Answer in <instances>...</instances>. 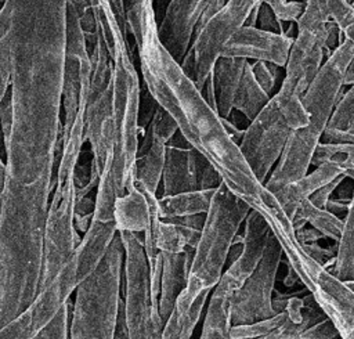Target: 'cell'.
<instances>
[{
    "label": "cell",
    "mask_w": 354,
    "mask_h": 339,
    "mask_svg": "<svg viewBox=\"0 0 354 339\" xmlns=\"http://www.w3.org/2000/svg\"><path fill=\"white\" fill-rule=\"evenodd\" d=\"M223 4V0H169L158 22V36L177 62L189 48L196 26Z\"/></svg>",
    "instance_id": "obj_14"
},
{
    "label": "cell",
    "mask_w": 354,
    "mask_h": 339,
    "mask_svg": "<svg viewBox=\"0 0 354 339\" xmlns=\"http://www.w3.org/2000/svg\"><path fill=\"white\" fill-rule=\"evenodd\" d=\"M214 190H194L184 191L173 195L158 196V213L162 220L191 216V214H205Z\"/></svg>",
    "instance_id": "obj_27"
},
{
    "label": "cell",
    "mask_w": 354,
    "mask_h": 339,
    "mask_svg": "<svg viewBox=\"0 0 354 339\" xmlns=\"http://www.w3.org/2000/svg\"><path fill=\"white\" fill-rule=\"evenodd\" d=\"M325 209L335 214L336 217L344 220L347 213L353 209V201H343V199H336V198H329Z\"/></svg>",
    "instance_id": "obj_47"
},
{
    "label": "cell",
    "mask_w": 354,
    "mask_h": 339,
    "mask_svg": "<svg viewBox=\"0 0 354 339\" xmlns=\"http://www.w3.org/2000/svg\"><path fill=\"white\" fill-rule=\"evenodd\" d=\"M4 1H6V0H0V4L3 6V4H4Z\"/></svg>",
    "instance_id": "obj_58"
},
{
    "label": "cell",
    "mask_w": 354,
    "mask_h": 339,
    "mask_svg": "<svg viewBox=\"0 0 354 339\" xmlns=\"http://www.w3.org/2000/svg\"><path fill=\"white\" fill-rule=\"evenodd\" d=\"M292 129L270 97L267 105L245 127L238 148L256 178L264 184Z\"/></svg>",
    "instance_id": "obj_13"
},
{
    "label": "cell",
    "mask_w": 354,
    "mask_h": 339,
    "mask_svg": "<svg viewBox=\"0 0 354 339\" xmlns=\"http://www.w3.org/2000/svg\"><path fill=\"white\" fill-rule=\"evenodd\" d=\"M126 21L145 90L188 145L216 169L223 184L252 208L266 188L227 134L221 118L160 43L153 0L126 4Z\"/></svg>",
    "instance_id": "obj_2"
},
{
    "label": "cell",
    "mask_w": 354,
    "mask_h": 339,
    "mask_svg": "<svg viewBox=\"0 0 354 339\" xmlns=\"http://www.w3.org/2000/svg\"><path fill=\"white\" fill-rule=\"evenodd\" d=\"M328 22L315 0L304 1L303 12L295 22L296 36L283 66L285 76L279 90L271 95L292 130L304 127L310 120L301 104V95L324 62Z\"/></svg>",
    "instance_id": "obj_6"
},
{
    "label": "cell",
    "mask_w": 354,
    "mask_h": 339,
    "mask_svg": "<svg viewBox=\"0 0 354 339\" xmlns=\"http://www.w3.org/2000/svg\"><path fill=\"white\" fill-rule=\"evenodd\" d=\"M347 176L354 178V163L344 162H326L315 166L313 172H307L303 177L283 185L274 192L277 201L285 213L292 219L297 206L304 199H308L313 192L325 185L326 183L335 180L339 176Z\"/></svg>",
    "instance_id": "obj_18"
},
{
    "label": "cell",
    "mask_w": 354,
    "mask_h": 339,
    "mask_svg": "<svg viewBox=\"0 0 354 339\" xmlns=\"http://www.w3.org/2000/svg\"><path fill=\"white\" fill-rule=\"evenodd\" d=\"M296 339H342V336L333 322L325 317L300 332Z\"/></svg>",
    "instance_id": "obj_41"
},
{
    "label": "cell",
    "mask_w": 354,
    "mask_h": 339,
    "mask_svg": "<svg viewBox=\"0 0 354 339\" xmlns=\"http://www.w3.org/2000/svg\"><path fill=\"white\" fill-rule=\"evenodd\" d=\"M297 282H300L299 278H297V275H296V274L293 273V270L288 266V274H286L285 278H283V285L288 286V288H292V286H295Z\"/></svg>",
    "instance_id": "obj_55"
},
{
    "label": "cell",
    "mask_w": 354,
    "mask_h": 339,
    "mask_svg": "<svg viewBox=\"0 0 354 339\" xmlns=\"http://www.w3.org/2000/svg\"><path fill=\"white\" fill-rule=\"evenodd\" d=\"M353 231H354V214L353 209L347 213L343 230L336 241V255L335 263L330 267L332 274L340 281L354 280V245H353Z\"/></svg>",
    "instance_id": "obj_31"
},
{
    "label": "cell",
    "mask_w": 354,
    "mask_h": 339,
    "mask_svg": "<svg viewBox=\"0 0 354 339\" xmlns=\"http://www.w3.org/2000/svg\"><path fill=\"white\" fill-rule=\"evenodd\" d=\"M348 1H350V3H351V4H353V0H348Z\"/></svg>",
    "instance_id": "obj_59"
},
{
    "label": "cell",
    "mask_w": 354,
    "mask_h": 339,
    "mask_svg": "<svg viewBox=\"0 0 354 339\" xmlns=\"http://www.w3.org/2000/svg\"><path fill=\"white\" fill-rule=\"evenodd\" d=\"M344 177H347V176L342 174V176L336 177L335 180H332V181L326 183L325 185H322L321 188H318L315 192H313V194L310 195L308 201H310L314 206L321 208V209H325V205H326L328 199L332 196V194H333L335 188L337 187V184H339Z\"/></svg>",
    "instance_id": "obj_44"
},
{
    "label": "cell",
    "mask_w": 354,
    "mask_h": 339,
    "mask_svg": "<svg viewBox=\"0 0 354 339\" xmlns=\"http://www.w3.org/2000/svg\"><path fill=\"white\" fill-rule=\"evenodd\" d=\"M295 213L301 216L307 224L319 231L324 238L332 239L333 242L339 239L344 220L336 217L326 209L317 208L308 199H304L303 202H300Z\"/></svg>",
    "instance_id": "obj_32"
},
{
    "label": "cell",
    "mask_w": 354,
    "mask_h": 339,
    "mask_svg": "<svg viewBox=\"0 0 354 339\" xmlns=\"http://www.w3.org/2000/svg\"><path fill=\"white\" fill-rule=\"evenodd\" d=\"M176 131V123L156 105L149 123L140 136L136 159V183L153 194L160 184L166 144Z\"/></svg>",
    "instance_id": "obj_15"
},
{
    "label": "cell",
    "mask_w": 354,
    "mask_h": 339,
    "mask_svg": "<svg viewBox=\"0 0 354 339\" xmlns=\"http://www.w3.org/2000/svg\"><path fill=\"white\" fill-rule=\"evenodd\" d=\"M256 28H259L261 30L271 32V33H279V35H282L285 32L283 24L275 17V14L271 11V8L264 1L257 7Z\"/></svg>",
    "instance_id": "obj_42"
},
{
    "label": "cell",
    "mask_w": 354,
    "mask_h": 339,
    "mask_svg": "<svg viewBox=\"0 0 354 339\" xmlns=\"http://www.w3.org/2000/svg\"><path fill=\"white\" fill-rule=\"evenodd\" d=\"M293 37L285 33H271L256 26L243 25L220 50L221 57H235L246 61H266L283 68Z\"/></svg>",
    "instance_id": "obj_16"
},
{
    "label": "cell",
    "mask_w": 354,
    "mask_h": 339,
    "mask_svg": "<svg viewBox=\"0 0 354 339\" xmlns=\"http://www.w3.org/2000/svg\"><path fill=\"white\" fill-rule=\"evenodd\" d=\"M257 210L270 227L286 256L288 266L297 275L342 339H354V280L340 281L328 268L314 260L299 242L290 217L268 190L250 208Z\"/></svg>",
    "instance_id": "obj_4"
},
{
    "label": "cell",
    "mask_w": 354,
    "mask_h": 339,
    "mask_svg": "<svg viewBox=\"0 0 354 339\" xmlns=\"http://www.w3.org/2000/svg\"><path fill=\"white\" fill-rule=\"evenodd\" d=\"M250 62V61H249ZM252 73L259 83V86L271 97L277 84L278 71L279 68L274 64L266 62V61H253L250 62Z\"/></svg>",
    "instance_id": "obj_38"
},
{
    "label": "cell",
    "mask_w": 354,
    "mask_h": 339,
    "mask_svg": "<svg viewBox=\"0 0 354 339\" xmlns=\"http://www.w3.org/2000/svg\"><path fill=\"white\" fill-rule=\"evenodd\" d=\"M209 293L210 291H203L191 306H181L176 302L162 327L159 339H191Z\"/></svg>",
    "instance_id": "obj_28"
},
{
    "label": "cell",
    "mask_w": 354,
    "mask_h": 339,
    "mask_svg": "<svg viewBox=\"0 0 354 339\" xmlns=\"http://www.w3.org/2000/svg\"><path fill=\"white\" fill-rule=\"evenodd\" d=\"M170 221H174L177 224L189 227V228H195V230H201L205 221V214H191V216H181V217H173V219H166Z\"/></svg>",
    "instance_id": "obj_50"
},
{
    "label": "cell",
    "mask_w": 354,
    "mask_h": 339,
    "mask_svg": "<svg viewBox=\"0 0 354 339\" xmlns=\"http://www.w3.org/2000/svg\"><path fill=\"white\" fill-rule=\"evenodd\" d=\"M264 0H225L224 4L206 19L194 33L189 50L194 55L195 86L201 91L207 75L225 42L243 25L253 10Z\"/></svg>",
    "instance_id": "obj_10"
},
{
    "label": "cell",
    "mask_w": 354,
    "mask_h": 339,
    "mask_svg": "<svg viewBox=\"0 0 354 339\" xmlns=\"http://www.w3.org/2000/svg\"><path fill=\"white\" fill-rule=\"evenodd\" d=\"M169 0H153V10H155V18H156V24L160 21L163 12H165V8L167 6Z\"/></svg>",
    "instance_id": "obj_53"
},
{
    "label": "cell",
    "mask_w": 354,
    "mask_h": 339,
    "mask_svg": "<svg viewBox=\"0 0 354 339\" xmlns=\"http://www.w3.org/2000/svg\"><path fill=\"white\" fill-rule=\"evenodd\" d=\"M4 180H6V162H3V159H1V156H0V195H1V192H3Z\"/></svg>",
    "instance_id": "obj_56"
},
{
    "label": "cell",
    "mask_w": 354,
    "mask_h": 339,
    "mask_svg": "<svg viewBox=\"0 0 354 339\" xmlns=\"http://www.w3.org/2000/svg\"><path fill=\"white\" fill-rule=\"evenodd\" d=\"M283 313V320L271 332L256 339H296L306 328L325 318V314L308 292L303 297L290 296Z\"/></svg>",
    "instance_id": "obj_23"
},
{
    "label": "cell",
    "mask_w": 354,
    "mask_h": 339,
    "mask_svg": "<svg viewBox=\"0 0 354 339\" xmlns=\"http://www.w3.org/2000/svg\"><path fill=\"white\" fill-rule=\"evenodd\" d=\"M8 10L3 4L0 8V102L8 90L10 64H8Z\"/></svg>",
    "instance_id": "obj_36"
},
{
    "label": "cell",
    "mask_w": 354,
    "mask_h": 339,
    "mask_svg": "<svg viewBox=\"0 0 354 339\" xmlns=\"http://www.w3.org/2000/svg\"><path fill=\"white\" fill-rule=\"evenodd\" d=\"M223 1H225V0H223Z\"/></svg>",
    "instance_id": "obj_60"
},
{
    "label": "cell",
    "mask_w": 354,
    "mask_h": 339,
    "mask_svg": "<svg viewBox=\"0 0 354 339\" xmlns=\"http://www.w3.org/2000/svg\"><path fill=\"white\" fill-rule=\"evenodd\" d=\"M109 7L112 10V14L115 17V21L123 33V36L129 40V29H127V21H126V0H108Z\"/></svg>",
    "instance_id": "obj_45"
},
{
    "label": "cell",
    "mask_w": 354,
    "mask_h": 339,
    "mask_svg": "<svg viewBox=\"0 0 354 339\" xmlns=\"http://www.w3.org/2000/svg\"><path fill=\"white\" fill-rule=\"evenodd\" d=\"M249 210L250 206L223 183L214 190L194 248L187 285L176 299L177 303L191 306L203 291L216 286L227 264L232 239Z\"/></svg>",
    "instance_id": "obj_5"
},
{
    "label": "cell",
    "mask_w": 354,
    "mask_h": 339,
    "mask_svg": "<svg viewBox=\"0 0 354 339\" xmlns=\"http://www.w3.org/2000/svg\"><path fill=\"white\" fill-rule=\"evenodd\" d=\"M268 101L270 95L259 86L252 73L250 62L246 61L243 73L239 80V86L234 97L232 109L241 112L246 118V120L250 122L267 105Z\"/></svg>",
    "instance_id": "obj_29"
},
{
    "label": "cell",
    "mask_w": 354,
    "mask_h": 339,
    "mask_svg": "<svg viewBox=\"0 0 354 339\" xmlns=\"http://www.w3.org/2000/svg\"><path fill=\"white\" fill-rule=\"evenodd\" d=\"M351 62H354V40L343 35L301 95V104L310 120L304 127L290 131L275 166L263 184L270 192L274 194L308 172L313 152L321 140L333 105L344 91L343 73Z\"/></svg>",
    "instance_id": "obj_3"
},
{
    "label": "cell",
    "mask_w": 354,
    "mask_h": 339,
    "mask_svg": "<svg viewBox=\"0 0 354 339\" xmlns=\"http://www.w3.org/2000/svg\"><path fill=\"white\" fill-rule=\"evenodd\" d=\"M11 118H12V109H11V98L10 91L7 90L1 102H0V126L3 133V140L7 138L10 127H11Z\"/></svg>",
    "instance_id": "obj_46"
},
{
    "label": "cell",
    "mask_w": 354,
    "mask_h": 339,
    "mask_svg": "<svg viewBox=\"0 0 354 339\" xmlns=\"http://www.w3.org/2000/svg\"><path fill=\"white\" fill-rule=\"evenodd\" d=\"M112 339H130L127 325H126V320H124L123 299L122 297H120V302H119V309H118V315H116V322H115V329H113V338Z\"/></svg>",
    "instance_id": "obj_48"
},
{
    "label": "cell",
    "mask_w": 354,
    "mask_h": 339,
    "mask_svg": "<svg viewBox=\"0 0 354 339\" xmlns=\"http://www.w3.org/2000/svg\"><path fill=\"white\" fill-rule=\"evenodd\" d=\"M71 300H68L55 314V317L35 336V339H68Z\"/></svg>",
    "instance_id": "obj_37"
},
{
    "label": "cell",
    "mask_w": 354,
    "mask_h": 339,
    "mask_svg": "<svg viewBox=\"0 0 354 339\" xmlns=\"http://www.w3.org/2000/svg\"><path fill=\"white\" fill-rule=\"evenodd\" d=\"M77 162L58 159L54 176L53 196L48 202L44 235L40 288L48 284L58 270L69 260L80 237L73 226L75 184L73 170ZM39 288V289H40Z\"/></svg>",
    "instance_id": "obj_8"
},
{
    "label": "cell",
    "mask_w": 354,
    "mask_h": 339,
    "mask_svg": "<svg viewBox=\"0 0 354 339\" xmlns=\"http://www.w3.org/2000/svg\"><path fill=\"white\" fill-rule=\"evenodd\" d=\"M296 232V237L299 239L300 244H310V242H318L322 237V234L319 231H317L315 228H313L311 226L310 227H301L300 230L295 231Z\"/></svg>",
    "instance_id": "obj_51"
},
{
    "label": "cell",
    "mask_w": 354,
    "mask_h": 339,
    "mask_svg": "<svg viewBox=\"0 0 354 339\" xmlns=\"http://www.w3.org/2000/svg\"><path fill=\"white\" fill-rule=\"evenodd\" d=\"M246 59L218 55L214 61L210 75L216 94V112L220 118H228L232 111V102L243 73Z\"/></svg>",
    "instance_id": "obj_25"
},
{
    "label": "cell",
    "mask_w": 354,
    "mask_h": 339,
    "mask_svg": "<svg viewBox=\"0 0 354 339\" xmlns=\"http://www.w3.org/2000/svg\"><path fill=\"white\" fill-rule=\"evenodd\" d=\"M275 17L283 22H296L304 8V1L297 0H264Z\"/></svg>",
    "instance_id": "obj_40"
},
{
    "label": "cell",
    "mask_w": 354,
    "mask_h": 339,
    "mask_svg": "<svg viewBox=\"0 0 354 339\" xmlns=\"http://www.w3.org/2000/svg\"><path fill=\"white\" fill-rule=\"evenodd\" d=\"M303 248L314 260H317L319 264H322L325 268L330 271V267L335 263L336 242H335V246H321L318 242H310V244H304Z\"/></svg>",
    "instance_id": "obj_43"
},
{
    "label": "cell",
    "mask_w": 354,
    "mask_h": 339,
    "mask_svg": "<svg viewBox=\"0 0 354 339\" xmlns=\"http://www.w3.org/2000/svg\"><path fill=\"white\" fill-rule=\"evenodd\" d=\"M116 232L118 230L113 220L100 221L91 219L88 228L83 232L84 235L80 238L72 253L79 282L97 267Z\"/></svg>",
    "instance_id": "obj_21"
},
{
    "label": "cell",
    "mask_w": 354,
    "mask_h": 339,
    "mask_svg": "<svg viewBox=\"0 0 354 339\" xmlns=\"http://www.w3.org/2000/svg\"><path fill=\"white\" fill-rule=\"evenodd\" d=\"M195 173L198 190H216L223 183L216 169L198 152L195 159Z\"/></svg>",
    "instance_id": "obj_39"
},
{
    "label": "cell",
    "mask_w": 354,
    "mask_h": 339,
    "mask_svg": "<svg viewBox=\"0 0 354 339\" xmlns=\"http://www.w3.org/2000/svg\"><path fill=\"white\" fill-rule=\"evenodd\" d=\"M194 249L187 248L181 253L160 252V278L158 295V314L162 327L170 314L176 299L187 285L188 271L192 260Z\"/></svg>",
    "instance_id": "obj_20"
},
{
    "label": "cell",
    "mask_w": 354,
    "mask_h": 339,
    "mask_svg": "<svg viewBox=\"0 0 354 339\" xmlns=\"http://www.w3.org/2000/svg\"><path fill=\"white\" fill-rule=\"evenodd\" d=\"M325 17L336 24L343 35L353 37L354 7L348 0H315Z\"/></svg>",
    "instance_id": "obj_33"
},
{
    "label": "cell",
    "mask_w": 354,
    "mask_h": 339,
    "mask_svg": "<svg viewBox=\"0 0 354 339\" xmlns=\"http://www.w3.org/2000/svg\"><path fill=\"white\" fill-rule=\"evenodd\" d=\"M353 180L351 177H344L337 187L335 188L330 198L343 199V201H353Z\"/></svg>",
    "instance_id": "obj_49"
},
{
    "label": "cell",
    "mask_w": 354,
    "mask_h": 339,
    "mask_svg": "<svg viewBox=\"0 0 354 339\" xmlns=\"http://www.w3.org/2000/svg\"><path fill=\"white\" fill-rule=\"evenodd\" d=\"M123 245V313L130 339H159L162 322L152 299L142 234L118 231Z\"/></svg>",
    "instance_id": "obj_9"
},
{
    "label": "cell",
    "mask_w": 354,
    "mask_h": 339,
    "mask_svg": "<svg viewBox=\"0 0 354 339\" xmlns=\"http://www.w3.org/2000/svg\"><path fill=\"white\" fill-rule=\"evenodd\" d=\"M321 143L354 144V87L348 86L337 98L321 134Z\"/></svg>",
    "instance_id": "obj_26"
},
{
    "label": "cell",
    "mask_w": 354,
    "mask_h": 339,
    "mask_svg": "<svg viewBox=\"0 0 354 339\" xmlns=\"http://www.w3.org/2000/svg\"><path fill=\"white\" fill-rule=\"evenodd\" d=\"M195 159L196 151L188 145L178 131H176L166 144L160 177L162 195L198 190Z\"/></svg>",
    "instance_id": "obj_17"
},
{
    "label": "cell",
    "mask_w": 354,
    "mask_h": 339,
    "mask_svg": "<svg viewBox=\"0 0 354 339\" xmlns=\"http://www.w3.org/2000/svg\"><path fill=\"white\" fill-rule=\"evenodd\" d=\"M123 245L119 234L97 267L75 288L68 339H112L120 302Z\"/></svg>",
    "instance_id": "obj_7"
},
{
    "label": "cell",
    "mask_w": 354,
    "mask_h": 339,
    "mask_svg": "<svg viewBox=\"0 0 354 339\" xmlns=\"http://www.w3.org/2000/svg\"><path fill=\"white\" fill-rule=\"evenodd\" d=\"M153 195L156 194L134 183V188L118 196L112 210V220L116 224V230L142 232L149 219L151 199Z\"/></svg>",
    "instance_id": "obj_24"
},
{
    "label": "cell",
    "mask_w": 354,
    "mask_h": 339,
    "mask_svg": "<svg viewBox=\"0 0 354 339\" xmlns=\"http://www.w3.org/2000/svg\"><path fill=\"white\" fill-rule=\"evenodd\" d=\"M243 221L245 230L242 234L241 253L231 264H228L227 270L223 271L238 286L242 285V282L259 264L266 248L267 237L270 234L267 221L254 209L249 210Z\"/></svg>",
    "instance_id": "obj_19"
},
{
    "label": "cell",
    "mask_w": 354,
    "mask_h": 339,
    "mask_svg": "<svg viewBox=\"0 0 354 339\" xmlns=\"http://www.w3.org/2000/svg\"><path fill=\"white\" fill-rule=\"evenodd\" d=\"M238 288L223 273L210 295L199 339H231L232 296Z\"/></svg>",
    "instance_id": "obj_22"
},
{
    "label": "cell",
    "mask_w": 354,
    "mask_h": 339,
    "mask_svg": "<svg viewBox=\"0 0 354 339\" xmlns=\"http://www.w3.org/2000/svg\"><path fill=\"white\" fill-rule=\"evenodd\" d=\"M281 262V246L270 232L259 264L234 292L231 307L232 325L250 324L278 314L272 309V296Z\"/></svg>",
    "instance_id": "obj_11"
},
{
    "label": "cell",
    "mask_w": 354,
    "mask_h": 339,
    "mask_svg": "<svg viewBox=\"0 0 354 339\" xmlns=\"http://www.w3.org/2000/svg\"><path fill=\"white\" fill-rule=\"evenodd\" d=\"M285 317V313L281 311L270 318L260 320L250 324H238L231 327V339H256L271 332Z\"/></svg>",
    "instance_id": "obj_35"
},
{
    "label": "cell",
    "mask_w": 354,
    "mask_h": 339,
    "mask_svg": "<svg viewBox=\"0 0 354 339\" xmlns=\"http://www.w3.org/2000/svg\"><path fill=\"white\" fill-rule=\"evenodd\" d=\"M77 284L75 262L71 256L54 278L39 289L29 306L0 328V339H35L69 300Z\"/></svg>",
    "instance_id": "obj_12"
},
{
    "label": "cell",
    "mask_w": 354,
    "mask_h": 339,
    "mask_svg": "<svg viewBox=\"0 0 354 339\" xmlns=\"http://www.w3.org/2000/svg\"><path fill=\"white\" fill-rule=\"evenodd\" d=\"M68 0H6L11 127L6 166L54 172L61 152V93Z\"/></svg>",
    "instance_id": "obj_1"
},
{
    "label": "cell",
    "mask_w": 354,
    "mask_h": 339,
    "mask_svg": "<svg viewBox=\"0 0 354 339\" xmlns=\"http://www.w3.org/2000/svg\"><path fill=\"white\" fill-rule=\"evenodd\" d=\"M353 84H354V71H353V62H351L343 73V86L348 87Z\"/></svg>",
    "instance_id": "obj_54"
},
{
    "label": "cell",
    "mask_w": 354,
    "mask_h": 339,
    "mask_svg": "<svg viewBox=\"0 0 354 339\" xmlns=\"http://www.w3.org/2000/svg\"><path fill=\"white\" fill-rule=\"evenodd\" d=\"M221 123L227 131V134L230 136V138L238 145L242 140V136H243V131L245 129H239L238 126H235L232 122H230L227 118H221Z\"/></svg>",
    "instance_id": "obj_52"
},
{
    "label": "cell",
    "mask_w": 354,
    "mask_h": 339,
    "mask_svg": "<svg viewBox=\"0 0 354 339\" xmlns=\"http://www.w3.org/2000/svg\"><path fill=\"white\" fill-rule=\"evenodd\" d=\"M326 162H344L354 163V144H335V143H318L310 166H319Z\"/></svg>",
    "instance_id": "obj_34"
},
{
    "label": "cell",
    "mask_w": 354,
    "mask_h": 339,
    "mask_svg": "<svg viewBox=\"0 0 354 339\" xmlns=\"http://www.w3.org/2000/svg\"><path fill=\"white\" fill-rule=\"evenodd\" d=\"M199 232L201 230L189 228L174 221L160 219L158 227L156 246L159 252L181 253L187 248H195L199 238Z\"/></svg>",
    "instance_id": "obj_30"
},
{
    "label": "cell",
    "mask_w": 354,
    "mask_h": 339,
    "mask_svg": "<svg viewBox=\"0 0 354 339\" xmlns=\"http://www.w3.org/2000/svg\"><path fill=\"white\" fill-rule=\"evenodd\" d=\"M134 1H137V0H126V4H129V3H134Z\"/></svg>",
    "instance_id": "obj_57"
}]
</instances>
